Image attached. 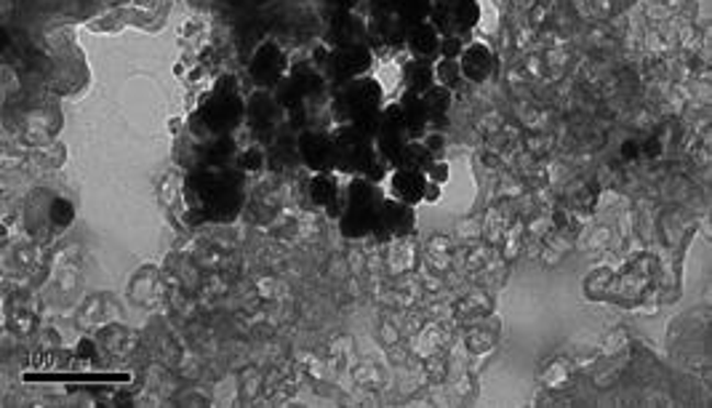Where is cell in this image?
Listing matches in <instances>:
<instances>
[{"instance_id": "cell-1", "label": "cell", "mask_w": 712, "mask_h": 408, "mask_svg": "<svg viewBox=\"0 0 712 408\" xmlns=\"http://www.w3.org/2000/svg\"><path fill=\"white\" fill-rule=\"evenodd\" d=\"M188 219L193 225H230L244 214L246 174L238 166H197L182 188Z\"/></svg>"}, {"instance_id": "cell-2", "label": "cell", "mask_w": 712, "mask_h": 408, "mask_svg": "<svg viewBox=\"0 0 712 408\" xmlns=\"http://www.w3.org/2000/svg\"><path fill=\"white\" fill-rule=\"evenodd\" d=\"M246 123V97H240L238 78L219 76L214 80L212 91L201 99V104L190 115L188 128L195 141L219 139V136H235Z\"/></svg>"}, {"instance_id": "cell-3", "label": "cell", "mask_w": 712, "mask_h": 408, "mask_svg": "<svg viewBox=\"0 0 712 408\" xmlns=\"http://www.w3.org/2000/svg\"><path fill=\"white\" fill-rule=\"evenodd\" d=\"M385 104L387 99H385V86H382V80L374 76H363L350 80V83L339 86V89H331L328 113H331L334 126H337V123L374 126Z\"/></svg>"}, {"instance_id": "cell-4", "label": "cell", "mask_w": 712, "mask_h": 408, "mask_svg": "<svg viewBox=\"0 0 712 408\" xmlns=\"http://www.w3.org/2000/svg\"><path fill=\"white\" fill-rule=\"evenodd\" d=\"M385 188L369 182L366 177H350L344 188L342 214H339L337 227L339 235L347 240H366L374 233L376 214H380L382 201H385Z\"/></svg>"}, {"instance_id": "cell-5", "label": "cell", "mask_w": 712, "mask_h": 408, "mask_svg": "<svg viewBox=\"0 0 712 408\" xmlns=\"http://www.w3.org/2000/svg\"><path fill=\"white\" fill-rule=\"evenodd\" d=\"M374 126L358 123H337L334 126V174L337 177H363L376 160Z\"/></svg>"}, {"instance_id": "cell-6", "label": "cell", "mask_w": 712, "mask_h": 408, "mask_svg": "<svg viewBox=\"0 0 712 408\" xmlns=\"http://www.w3.org/2000/svg\"><path fill=\"white\" fill-rule=\"evenodd\" d=\"M376 54L369 43H358V46L328 48L326 59L320 61L318 70L324 72L328 89H339V86L350 83V80L371 76L374 70Z\"/></svg>"}, {"instance_id": "cell-7", "label": "cell", "mask_w": 712, "mask_h": 408, "mask_svg": "<svg viewBox=\"0 0 712 408\" xmlns=\"http://www.w3.org/2000/svg\"><path fill=\"white\" fill-rule=\"evenodd\" d=\"M328 89L324 72L313 65V61H300V65H291L289 76L278 83L275 97L281 102V107L289 113L294 110L305 107V102L315 99L318 94H324Z\"/></svg>"}, {"instance_id": "cell-8", "label": "cell", "mask_w": 712, "mask_h": 408, "mask_svg": "<svg viewBox=\"0 0 712 408\" xmlns=\"http://www.w3.org/2000/svg\"><path fill=\"white\" fill-rule=\"evenodd\" d=\"M361 14L366 16L371 48H406L408 27L395 11L393 0H366Z\"/></svg>"}, {"instance_id": "cell-9", "label": "cell", "mask_w": 712, "mask_h": 408, "mask_svg": "<svg viewBox=\"0 0 712 408\" xmlns=\"http://www.w3.org/2000/svg\"><path fill=\"white\" fill-rule=\"evenodd\" d=\"M481 3L478 0H432L430 22L441 35H462L473 38L475 27L481 24Z\"/></svg>"}, {"instance_id": "cell-10", "label": "cell", "mask_w": 712, "mask_h": 408, "mask_svg": "<svg viewBox=\"0 0 712 408\" xmlns=\"http://www.w3.org/2000/svg\"><path fill=\"white\" fill-rule=\"evenodd\" d=\"M408 141H411V134H408L404 115H400V104L398 102L385 104L380 117H376V128H374L376 156L387 160L393 169H398L400 156H404Z\"/></svg>"}, {"instance_id": "cell-11", "label": "cell", "mask_w": 712, "mask_h": 408, "mask_svg": "<svg viewBox=\"0 0 712 408\" xmlns=\"http://www.w3.org/2000/svg\"><path fill=\"white\" fill-rule=\"evenodd\" d=\"M289 70H291V61H289V54L281 48V43L262 41L257 48H253L249 59V78L253 89L275 91L278 83L289 76Z\"/></svg>"}, {"instance_id": "cell-12", "label": "cell", "mask_w": 712, "mask_h": 408, "mask_svg": "<svg viewBox=\"0 0 712 408\" xmlns=\"http://www.w3.org/2000/svg\"><path fill=\"white\" fill-rule=\"evenodd\" d=\"M414 230H417V206H408V203H400L395 201V197L385 195L380 214H376L371 238H374L376 243H393V240L408 238Z\"/></svg>"}, {"instance_id": "cell-13", "label": "cell", "mask_w": 712, "mask_h": 408, "mask_svg": "<svg viewBox=\"0 0 712 408\" xmlns=\"http://www.w3.org/2000/svg\"><path fill=\"white\" fill-rule=\"evenodd\" d=\"M324 43L328 48L369 43L366 16H363L361 11H350V9H342V5H331V11H328V16H326Z\"/></svg>"}, {"instance_id": "cell-14", "label": "cell", "mask_w": 712, "mask_h": 408, "mask_svg": "<svg viewBox=\"0 0 712 408\" xmlns=\"http://www.w3.org/2000/svg\"><path fill=\"white\" fill-rule=\"evenodd\" d=\"M296 158L309 174L334 171V136L324 128H302L296 134Z\"/></svg>"}, {"instance_id": "cell-15", "label": "cell", "mask_w": 712, "mask_h": 408, "mask_svg": "<svg viewBox=\"0 0 712 408\" xmlns=\"http://www.w3.org/2000/svg\"><path fill=\"white\" fill-rule=\"evenodd\" d=\"M286 110L278 102L275 91L253 89L251 97H246V126L253 134H272L281 126Z\"/></svg>"}, {"instance_id": "cell-16", "label": "cell", "mask_w": 712, "mask_h": 408, "mask_svg": "<svg viewBox=\"0 0 712 408\" xmlns=\"http://www.w3.org/2000/svg\"><path fill=\"white\" fill-rule=\"evenodd\" d=\"M305 193L309 206L324 208L328 219L337 222L339 214H342V203H344V190L339 188L337 174L334 171H326V174H309Z\"/></svg>"}, {"instance_id": "cell-17", "label": "cell", "mask_w": 712, "mask_h": 408, "mask_svg": "<svg viewBox=\"0 0 712 408\" xmlns=\"http://www.w3.org/2000/svg\"><path fill=\"white\" fill-rule=\"evenodd\" d=\"M497 65H499L497 54H494L491 46L483 41H470L460 57L462 78L473 86L486 83V80L497 76Z\"/></svg>"}, {"instance_id": "cell-18", "label": "cell", "mask_w": 712, "mask_h": 408, "mask_svg": "<svg viewBox=\"0 0 712 408\" xmlns=\"http://www.w3.org/2000/svg\"><path fill=\"white\" fill-rule=\"evenodd\" d=\"M425 190H427V174L417 169H406V166H398V169L389 171L385 182V193L395 201L408 203V206H419L425 203Z\"/></svg>"}, {"instance_id": "cell-19", "label": "cell", "mask_w": 712, "mask_h": 408, "mask_svg": "<svg viewBox=\"0 0 712 408\" xmlns=\"http://www.w3.org/2000/svg\"><path fill=\"white\" fill-rule=\"evenodd\" d=\"M406 52L414 59L436 61L441 57V33L430 22L414 24L406 35Z\"/></svg>"}, {"instance_id": "cell-20", "label": "cell", "mask_w": 712, "mask_h": 408, "mask_svg": "<svg viewBox=\"0 0 712 408\" xmlns=\"http://www.w3.org/2000/svg\"><path fill=\"white\" fill-rule=\"evenodd\" d=\"M398 104H400V115H404L411 139H422V136L430 132V115H427L422 94L404 91V94H400V99H398Z\"/></svg>"}, {"instance_id": "cell-21", "label": "cell", "mask_w": 712, "mask_h": 408, "mask_svg": "<svg viewBox=\"0 0 712 408\" xmlns=\"http://www.w3.org/2000/svg\"><path fill=\"white\" fill-rule=\"evenodd\" d=\"M400 83H404V91L425 94L430 86H436V61L408 57L400 67Z\"/></svg>"}, {"instance_id": "cell-22", "label": "cell", "mask_w": 712, "mask_h": 408, "mask_svg": "<svg viewBox=\"0 0 712 408\" xmlns=\"http://www.w3.org/2000/svg\"><path fill=\"white\" fill-rule=\"evenodd\" d=\"M427 115H430V128H441L449 117L451 107H454V91L445 89V86L436 83L422 94Z\"/></svg>"}, {"instance_id": "cell-23", "label": "cell", "mask_w": 712, "mask_h": 408, "mask_svg": "<svg viewBox=\"0 0 712 408\" xmlns=\"http://www.w3.org/2000/svg\"><path fill=\"white\" fill-rule=\"evenodd\" d=\"M201 147V166H233L238 158V145L235 136H219V139L197 141Z\"/></svg>"}, {"instance_id": "cell-24", "label": "cell", "mask_w": 712, "mask_h": 408, "mask_svg": "<svg viewBox=\"0 0 712 408\" xmlns=\"http://www.w3.org/2000/svg\"><path fill=\"white\" fill-rule=\"evenodd\" d=\"M393 5H395V11H398L400 20L406 22L408 30H411L414 24L430 20L432 0H393Z\"/></svg>"}, {"instance_id": "cell-25", "label": "cell", "mask_w": 712, "mask_h": 408, "mask_svg": "<svg viewBox=\"0 0 712 408\" xmlns=\"http://www.w3.org/2000/svg\"><path fill=\"white\" fill-rule=\"evenodd\" d=\"M432 152L427 150V145L422 139H411L406 145L404 156H400V166H406V169H417V171H427L432 163Z\"/></svg>"}, {"instance_id": "cell-26", "label": "cell", "mask_w": 712, "mask_h": 408, "mask_svg": "<svg viewBox=\"0 0 712 408\" xmlns=\"http://www.w3.org/2000/svg\"><path fill=\"white\" fill-rule=\"evenodd\" d=\"M436 83H441V86H445V89H451V91L460 89V86L464 83L460 59H443V57H438L436 59Z\"/></svg>"}, {"instance_id": "cell-27", "label": "cell", "mask_w": 712, "mask_h": 408, "mask_svg": "<svg viewBox=\"0 0 712 408\" xmlns=\"http://www.w3.org/2000/svg\"><path fill=\"white\" fill-rule=\"evenodd\" d=\"M264 163H268V158H264V152L259 150V147H251V150H244L238 152V158H235V166H238L244 174H259V171L264 169Z\"/></svg>"}, {"instance_id": "cell-28", "label": "cell", "mask_w": 712, "mask_h": 408, "mask_svg": "<svg viewBox=\"0 0 712 408\" xmlns=\"http://www.w3.org/2000/svg\"><path fill=\"white\" fill-rule=\"evenodd\" d=\"M473 38H462V35H441V57L443 59H460L464 46Z\"/></svg>"}, {"instance_id": "cell-29", "label": "cell", "mask_w": 712, "mask_h": 408, "mask_svg": "<svg viewBox=\"0 0 712 408\" xmlns=\"http://www.w3.org/2000/svg\"><path fill=\"white\" fill-rule=\"evenodd\" d=\"M422 141L427 145V150L432 152V158H445V147H449V141H445V134L441 132V128H430V132H427L422 136Z\"/></svg>"}, {"instance_id": "cell-30", "label": "cell", "mask_w": 712, "mask_h": 408, "mask_svg": "<svg viewBox=\"0 0 712 408\" xmlns=\"http://www.w3.org/2000/svg\"><path fill=\"white\" fill-rule=\"evenodd\" d=\"M427 179H430V182H438V184H449V179H451V166H449V160L445 158H438V160H432L430 163V169L425 171Z\"/></svg>"}, {"instance_id": "cell-31", "label": "cell", "mask_w": 712, "mask_h": 408, "mask_svg": "<svg viewBox=\"0 0 712 408\" xmlns=\"http://www.w3.org/2000/svg\"><path fill=\"white\" fill-rule=\"evenodd\" d=\"M389 171H393V166L387 163V160H382L380 156H376L374 163L369 166V171L363 177L369 179V182H374V184H382V188H385V182H387V177H389Z\"/></svg>"}, {"instance_id": "cell-32", "label": "cell", "mask_w": 712, "mask_h": 408, "mask_svg": "<svg viewBox=\"0 0 712 408\" xmlns=\"http://www.w3.org/2000/svg\"><path fill=\"white\" fill-rule=\"evenodd\" d=\"M443 197V184L438 182H430L427 179V190H425V203H438Z\"/></svg>"}, {"instance_id": "cell-33", "label": "cell", "mask_w": 712, "mask_h": 408, "mask_svg": "<svg viewBox=\"0 0 712 408\" xmlns=\"http://www.w3.org/2000/svg\"><path fill=\"white\" fill-rule=\"evenodd\" d=\"M363 3H366V0H334V5H342V9L350 11H361Z\"/></svg>"}]
</instances>
